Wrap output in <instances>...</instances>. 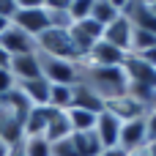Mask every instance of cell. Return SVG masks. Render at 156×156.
<instances>
[{
  "label": "cell",
  "instance_id": "6da1fadb",
  "mask_svg": "<svg viewBox=\"0 0 156 156\" xmlns=\"http://www.w3.org/2000/svg\"><path fill=\"white\" fill-rule=\"evenodd\" d=\"M80 82L85 88H90L104 104L118 99V96H126L129 93V80H126V71L123 66H115V69H104V66H90V63H80Z\"/></svg>",
  "mask_w": 156,
  "mask_h": 156
},
{
  "label": "cell",
  "instance_id": "7a4b0ae2",
  "mask_svg": "<svg viewBox=\"0 0 156 156\" xmlns=\"http://www.w3.org/2000/svg\"><path fill=\"white\" fill-rule=\"evenodd\" d=\"M36 47H38V52H41V55L60 58V60H71V63H82V55H80V49L74 47V41H71V33H69V30L47 27V30L36 38Z\"/></svg>",
  "mask_w": 156,
  "mask_h": 156
},
{
  "label": "cell",
  "instance_id": "3957f363",
  "mask_svg": "<svg viewBox=\"0 0 156 156\" xmlns=\"http://www.w3.org/2000/svg\"><path fill=\"white\" fill-rule=\"evenodd\" d=\"M11 25H16L27 36L38 38L49 27V16L44 11V0H19V11H16V16H14Z\"/></svg>",
  "mask_w": 156,
  "mask_h": 156
},
{
  "label": "cell",
  "instance_id": "277c9868",
  "mask_svg": "<svg viewBox=\"0 0 156 156\" xmlns=\"http://www.w3.org/2000/svg\"><path fill=\"white\" fill-rule=\"evenodd\" d=\"M38 66H41V77L49 85H77L80 82V63L49 58V55L38 52Z\"/></svg>",
  "mask_w": 156,
  "mask_h": 156
},
{
  "label": "cell",
  "instance_id": "5b68a950",
  "mask_svg": "<svg viewBox=\"0 0 156 156\" xmlns=\"http://www.w3.org/2000/svg\"><path fill=\"white\" fill-rule=\"evenodd\" d=\"M69 33H71V41H74V47L80 49L82 60H85V55H88V52L101 41L104 27H101V25H96V22L88 16V19H82V22H74V25L69 27Z\"/></svg>",
  "mask_w": 156,
  "mask_h": 156
},
{
  "label": "cell",
  "instance_id": "8992f818",
  "mask_svg": "<svg viewBox=\"0 0 156 156\" xmlns=\"http://www.w3.org/2000/svg\"><path fill=\"white\" fill-rule=\"evenodd\" d=\"M0 47L5 49V55H8V58H14V55H30V52H38L36 38H33V36H27L25 30H19L16 25H8V27H5V33L0 36Z\"/></svg>",
  "mask_w": 156,
  "mask_h": 156
},
{
  "label": "cell",
  "instance_id": "52a82bcc",
  "mask_svg": "<svg viewBox=\"0 0 156 156\" xmlns=\"http://www.w3.org/2000/svg\"><path fill=\"white\" fill-rule=\"evenodd\" d=\"M22 140H25V121L0 99V143L16 145Z\"/></svg>",
  "mask_w": 156,
  "mask_h": 156
},
{
  "label": "cell",
  "instance_id": "ba28073f",
  "mask_svg": "<svg viewBox=\"0 0 156 156\" xmlns=\"http://www.w3.org/2000/svg\"><path fill=\"white\" fill-rule=\"evenodd\" d=\"M123 71H126L129 85H145V88H154L156 90V69H151V66H148L145 60H140L137 55H126Z\"/></svg>",
  "mask_w": 156,
  "mask_h": 156
},
{
  "label": "cell",
  "instance_id": "9c48e42d",
  "mask_svg": "<svg viewBox=\"0 0 156 156\" xmlns=\"http://www.w3.org/2000/svg\"><path fill=\"white\" fill-rule=\"evenodd\" d=\"M123 60H126V52H121L118 47H112V44H107L104 38L85 55V63H90V66H104V69H115V66H123Z\"/></svg>",
  "mask_w": 156,
  "mask_h": 156
},
{
  "label": "cell",
  "instance_id": "30bf717a",
  "mask_svg": "<svg viewBox=\"0 0 156 156\" xmlns=\"http://www.w3.org/2000/svg\"><path fill=\"white\" fill-rule=\"evenodd\" d=\"M8 71H11V77H14V82L38 80V77H41L38 52H30V55H14V58L8 60Z\"/></svg>",
  "mask_w": 156,
  "mask_h": 156
},
{
  "label": "cell",
  "instance_id": "8fae6325",
  "mask_svg": "<svg viewBox=\"0 0 156 156\" xmlns=\"http://www.w3.org/2000/svg\"><path fill=\"white\" fill-rule=\"evenodd\" d=\"M107 112H112L121 123H126V121H137V118H145L148 115V110L134 99V96H118V99H112V101H107Z\"/></svg>",
  "mask_w": 156,
  "mask_h": 156
},
{
  "label": "cell",
  "instance_id": "7c38bea8",
  "mask_svg": "<svg viewBox=\"0 0 156 156\" xmlns=\"http://www.w3.org/2000/svg\"><path fill=\"white\" fill-rule=\"evenodd\" d=\"M132 30H134L132 22H129L126 16H118L112 25L104 27V36H101V38H104L107 44H112V47H118L121 52L129 55V47H132Z\"/></svg>",
  "mask_w": 156,
  "mask_h": 156
},
{
  "label": "cell",
  "instance_id": "4fadbf2b",
  "mask_svg": "<svg viewBox=\"0 0 156 156\" xmlns=\"http://www.w3.org/2000/svg\"><path fill=\"white\" fill-rule=\"evenodd\" d=\"M148 137H145V118H137V121H126L121 123V137H118V148H123L126 154L145 145Z\"/></svg>",
  "mask_w": 156,
  "mask_h": 156
},
{
  "label": "cell",
  "instance_id": "5bb4252c",
  "mask_svg": "<svg viewBox=\"0 0 156 156\" xmlns=\"http://www.w3.org/2000/svg\"><path fill=\"white\" fill-rule=\"evenodd\" d=\"M93 132H96V137L101 140V145H104V148H115V145H118V137H121V121H118L112 112H107V110H104V112L96 118Z\"/></svg>",
  "mask_w": 156,
  "mask_h": 156
},
{
  "label": "cell",
  "instance_id": "9a60e30c",
  "mask_svg": "<svg viewBox=\"0 0 156 156\" xmlns=\"http://www.w3.org/2000/svg\"><path fill=\"white\" fill-rule=\"evenodd\" d=\"M33 107H47L49 104V82L44 80V77H38V80H27V82H16L14 85Z\"/></svg>",
  "mask_w": 156,
  "mask_h": 156
},
{
  "label": "cell",
  "instance_id": "2e32d148",
  "mask_svg": "<svg viewBox=\"0 0 156 156\" xmlns=\"http://www.w3.org/2000/svg\"><path fill=\"white\" fill-rule=\"evenodd\" d=\"M58 110L55 107H33L30 112H27V118H25V137H44V132H47V123H49V118L55 115Z\"/></svg>",
  "mask_w": 156,
  "mask_h": 156
},
{
  "label": "cell",
  "instance_id": "e0dca14e",
  "mask_svg": "<svg viewBox=\"0 0 156 156\" xmlns=\"http://www.w3.org/2000/svg\"><path fill=\"white\" fill-rule=\"evenodd\" d=\"M44 11L49 16V27L69 30L74 25L71 14H69V0H44Z\"/></svg>",
  "mask_w": 156,
  "mask_h": 156
},
{
  "label": "cell",
  "instance_id": "ac0fdd59",
  "mask_svg": "<svg viewBox=\"0 0 156 156\" xmlns=\"http://www.w3.org/2000/svg\"><path fill=\"white\" fill-rule=\"evenodd\" d=\"M118 16H121V0H118V3H115V0H93V3H90V19H93L96 25L107 27V25H112Z\"/></svg>",
  "mask_w": 156,
  "mask_h": 156
},
{
  "label": "cell",
  "instance_id": "d6986e66",
  "mask_svg": "<svg viewBox=\"0 0 156 156\" xmlns=\"http://www.w3.org/2000/svg\"><path fill=\"white\" fill-rule=\"evenodd\" d=\"M71 107H80V110H88V112H93V115H101L104 110H107V104L90 90V88H85L82 82H77L74 85V104Z\"/></svg>",
  "mask_w": 156,
  "mask_h": 156
},
{
  "label": "cell",
  "instance_id": "ffe728a7",
  "mask_svg": "<svg viewBox=\"0 0 156 156\" xmlns=\"http://www.w3.org/2000/svg\"><path fill=\"white\" fill-rule=\"evenodd\" d=\"M74 132H71V123H69V118H66V112H55L52 118H49V123H47V132H44V140L52 145V143H60V140H69Z\"/></svg>",
  "mask_w": 156,
  "mask_h": 156
},
{
  "label": "cell",
  "instance_id": "44dd1931",
  "mask_svg": "<svg viewBox=\"0 0 156 156\" xmlns=\"http://www.w3.org/2000/svg\"><path fill=\"white\" fill-rule=\"evenodd\" d=\"M71 143L77 145L80 156H101V151H104V145H101V140L96 137L93 129L90 132H74L71 134Z\"/></svg>",
  "mask_w": 156,
  "mask_h": 156
},
{
  "label": "cell",
  "instance_id": "7402d4cb",
  "mask_svg": "<svg viewBox=\"0 0 156 156\" xmlns=\"http://www.w3.org/2000/svg\"><path fill=\"white\" fill-rule=\"evenodd\" d=\"M74 104V85H52L49 88V107L66 112Z\"/></svg>",
  "mask_w": 156,
  "mask_h": 156
},
{
  "label": "cell",
  "instance_id": "603a6c76",
  "mask_svg": "<svg viewBox=\"0 0 156 156\" xmlns=\"http://www.w3.org/2000/svg\"><path fill=\"white\" fill-rule=\"evenodd\" d=\"M66 118L71 123V132H90L96 126V118L99 115H93L88 110H80V107H71V110H66Z\"/></svg>",
  "mask_w": 156,
  "mask_h": 156
},
{
  "label": "cell",
  "instance_id": "cb8c5ba5",
  "mask_svg": "<svg viewBox=\"0 0 156 156\" xmlns=\"http://www.w3.org/2000/svg\"><path fill=\"white\" fill-rule=\"evenodd\" d=\"M156 47V36L154 33H148V30H132V47H129V55H143V52H148V49H154Z\"/></svg>",
  "mask_w": 156,
  "mask_h": 156
},
{
  "label": "cell",
  "instance_id": "d4e9b609",
  "mask_svg": "<svg viewBox=\"0 0 156 156\" xmlns=\"http://www.w3.org/2000/svg\"><path fill=\"white\" fill-rule=\"evenodd\" d=\"M25 154L27 156H52V145L44 137H25Z\"/></svg>",
  "mask_w": 156,
  "mask_h": 156
},
{
  "label": "cell",
  "instance_id": "484cf974",
  "mask_svg": "<svg viewBox=\"0 0 156 156\" xmlns=\"http://www.w3.org/2000/svg\"><path fill=\"white\" fill-rule=\"evenodd\" d=\"M90 3L93 0H69V14L74 22H82L90 16Z\"/></svg>",
  "mask_w": 156,
  "mask_h": 156
},
{
  "label": "cell",
  "instance_id": "4316f807",
  "mask_svg": "<svg viewBox=\"0 0 156 156\" xmlns=\"http://www.w3.org/2000/svg\"><path fill=\"white\" fill-rule=\"evenodd\" d=\"M52 156H80V151H77V145H74L71 137H69V140L52 143Z\"/></svg>",
  "mask_w": 156,
  "mask_h": 156
},
{
  "label": "cell",
  "instance_id": "83f0119b",
  "mask_svg": "<svg viewBox=\"0 0 156 156\" xmlns=\"http://www.w3.org/2000/svg\"><path fill=\"white\" fill-rule=\"evenodd\" d=\"M16 11H19V0H0V16H3V19L14 22Z\"/></svg>",
  "mask_w": 156,
  "mask_h": 156
},
{
  "label": "cell",
  "instance_id": "f1b7e54d",
  "mask_svg": "<svg viewBox=\"0 0 156 156\" xmlns=\"http://www.w3.org/2000/svg\"><path fill=\"white\" fill-rule=\"evenodd\" d=\"M14 85H16V82H14L11 71H8V69H0V99L8 96V93L14 90Z\"/></svg>",
  "mask_w": 156,
  "mask_h": 156
},
{
  "label": "cell",
  "instance_id": "f546056e",
  "mask_svg": "<svg viewBox=\"0 0 156 156\" xmlns=\"http://www.w3.org/2000/svg\"><path fill=\"white\" fill-rule=\"evenodd\" d=\"M145 137H148V143L156 140V107L145 115Z\"/></svg>",
  "mask_w": 156,
  "mask_h": 156
},
{
  "label": "cell",
  "instance_id": "4dcf8cb0",
  "mask_svg": "<svg viewBox=\"0 0 156 156\" xmlns=\"http://www.w3.org/2000/svg\"><path fill=\"white\" fill-rule=\"evenodd\" d=\"M137 58H140V60H145L151 69H156V47H154V49H148V52H143V55H137Z\"/></svg>",
  "mask_w": 156,
  "mask_h": 156
},
{
  "label": "cell",
  "instance_id": "1f68e13d",
  "mask_svg": "<svg viewBox=\"0 0 156 156\" xmlns=\"http://www.w3.org/2000/svg\"><path fill=\"white\" fill-rule=\"evenodd\" d=\"M8 156H27L25 154V140L16 143V145H8Z\"/></svg>",
  "mask_w": 156,
  "mask_h": 156
},
{
  "label": "cell",
  "instance_id": "d6a6232c",
  "mask_svg": "<svg viewBox=\"0 0 156 156\" xmlns=\"http://www.w3.org/2000/svg\"><path fill=\"white\" fill-rule=\"evenodd\" d=\"M101 156H126V151L115 145V148H104V151H101Z\"/></svg>",
  "mask_w": 156,
  "mask_h": 156
},
{
  "label": "cell",
  "instance_id": "836d02e7",
  "mask_svg": "<svg viewBox=\"0 0 156 156\" xmlns=\"http://www.w3.org/2000/svg\"><path fill=\"white\" fill-rule=\"evenodd\" d=\"M126 156H151V154H148V145H140V148H134V151H129Z\"/></svg>",
  "mask_w": 156,
  "mask_h": 156
},
{
  "label": "cell",
  "instance_id": "e575fe53",
  "mask_svg": "<svg viewBox=\"0 0 156 156\" xmlns=\"http://www.w3.org/2000/svg\"><path fill=\"white\" fill-rule=\"evenodd\" d=\"M8 60H11V58H8V55H5V49L0 47V69H8Z\"/></svg>",
  "mask_w": 156,
  "mask_h": 156
},
{
  "label": "cell",
  "instance_id": "d590c367",
  "mask_svg": "<svg viewBox=\"0 0 156 156\" xmlns=\"http://www.w3.org/2000/svg\"><path fill=\"white\" fill-rule=\"evenodd\" d=\"M145 145H148V154H151V156H156V140H151V143H145Z\"/></svg>",
  "mask_w": 156,
  "mask_h": 156
},
{
  "label": "cell",
  "instance_id": "8d00e7d4",
  "mask_svg": "<svg viewBox=\"0 0 156 156\" xmlns=\"http://www.w3.org/2000/svg\"><path fill=\"white\" fill-rule=\"evenodd\" d=\"M8 25H11V22H8V19H3V16H0V36H3V33H5V27H8Z\"/></svg>",
  "mask_w": 156,
  "mask_h": 156
},
{
  "label": "cell",
  "instance_id": "74e56055",
  "mask_svg": "<svg viewBox=\"0 0 156 156\" xmlns=\"http://www.w3.org/2000/svg\"><path fill=\"white\" fill-rule=\"evenodd\" d=\"M0 156H8V145L5 143H0Z\"/></svg>",
  "mask_w": 156,
  "mask_h": 156
},
{
  "label": "cell",
  "instance_id": "f35d334b",
  "mask_svg": "<svg viewBox=\"0 0 156 156\" xmlns=\"http://www.w3.org/2000/svg\"><path fill=\"white\" fill-rule=\"evenodd\" d=\"M151 11H154V14H156V0H151Z\"/></svg>",
  "mask_w": 156,
  "mask_h": 156
}]
</instances>
